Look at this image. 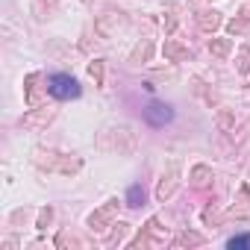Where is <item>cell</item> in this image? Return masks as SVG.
<instances>
[{
    "instance_id": "1",
    "label": "cell",
    "mask_w": 250,
    "mask_h": 250,
    "mask_svg": "<svg viewBox=\"0 0 250 250\" xmlns=\"http://www.w3.org/2000/svg\"><path fill=\"white\" fill-rule=\"evenodd\" d=\"M33 162L47 168V171H62V174H77L83 168V162L77 156H62V153H53V150H36Z\"/></svg>"
},
{
    "instance_id": "2",
    "label": "cell",
    "mask_w": 250,
    "mask_h": 250,
    "mask_svg": "<svg viewBox=\"0 0 250 250\" xmlns=\"http://www.w3.org/2000/svg\"><path fill=\"white\" fill-rule=\"evenodd\" d=\"M47 91L56 100H71V97H80V83L71 74H53L47 80Z\"/></svg>"
},
{
    "instance_id": "3",
    "label": "cell",
    "mask_w": 250,
    "mask_h": 250,
    "mask_svg": "<svg viewBox=\"0 0 250 250\" xmlns=\"http://www.w3.org/2000/svg\"><path fill=\"white\" fill-rule=\"evenodd\" d=\"M174 118V109L168 106V103H159V100H153L147 109H145V121L150 124V127H165V124Z\"/></svg>"
},
{
    "instance_id": "4",
    "label": "cell",
    "mask_w": 250,
    "mask_h": 250,
    "mask_svg": "<svg viewBox=\"0 0 250 250\" xmlns=\"http://www.w3.org/2000/svg\"><path fill=\"white\" fill-rule=\"evenodd\" d=\"M177 186H180V162H171L168 177L162 174V183H159V188H156V197H159V200H168V197L177 191Z\"/></svg>"
},
{
    "instance_id": "5",
    "label": "cell",
    "mask_w": 250,
    "mask_h": 250,
    "mask_svg": "<svg viewBox=\"0 0 250 250\" xmlns=\"http://www.w3.org/2000/svg\"><path fill=\"white\" fill-rule=\"evenodd\" d=\"M115 209H118V200H109V203H106L103 209H97V212H94V215L88 218V227H91V229H97V232H100V229H106L103 224H109V221H112Z\"/></svg>"
},
{
    "instance_id": "6",
    "label": "cell",
    "mask_w": 250,
    "mask_h": 250,
    "mask_svg": "<svg viewBox=\"0 0 250 250\" xmlns=\"http://www.w3.org/2000/svg\"><path fill=\"white\" fill-rule=\"evenodd\" d=\"M53 115H56V112L47 106V109H39V112H30V115H24V121H21V124H24V127H33V130H39V127H44L47 121H53Z\"/></svg>"
},
{
    "instance_id": "7",
    "label": "cell",
    "mask_w": 250,
    "mask_h": 250,
    "mask_svg": "<svg viewBox=\"0 0 250 250\" xmlns=\"http://www.w3.org/2000/svg\"><path fill=\"white\" fill-rule=\"evenodd\" d=\"M165 56H168L171 62H183V59L188 56V47L180 44V42H174V39H168V42H165Z\"/></svg>"
},
{
    "instance_id": "8",
    "label": "cell",
    "mask_w": 250,
    "mask_h": 250,
    "mask_svg": "<svg viewBox=\"0 0 250 250\" xmlns=\"http://www.w3.org/2000/svg\"><path fill=\"white\" fill-rule=\"evenodd\" d=\"M197 24H200V30H206V33H212V30H218L221 27V12H200V18H197Z\"/></svg>"
},
{
    "instance_id": "9",
    "label": "cell",
    "mask_w": 250,
    "mask_h": 250,
    "mask_svg": "<svg viewBox=\"0 0 250 250\" xmlns=\"http://www.w3.org/2000/svg\"><path fill=\"white\" fill-rule=\"evenodd\" d=\"M229 47H232L229 39H212V42H209V53L218 56V59H224V56L229 53Z\"/></svg>"
},
{
    "instance_id": "10",
    "label": "cell",
    "mask_w": 250,
    "mask_h": 250,
    "mask_svg": "<svg viewBox=\"0 0 250 250\" xmlns=\"http://www.w3.org/2000/svg\"><path fill=\"white\" fill-rule=\"evenodd\" d=\"M209 177H212V171H209L206 165H197V168L191 171V180H194V186H197V188H203V186L209 183Z\"/></svg>"
},
{
    "instance_id": "11",
    "label": "cell",
    "mask_w": 250,
    "mask_h": 250,
    "mask_svg": "<svg viewBox=\"0 0 250 250\" xmlns=\"http://www.w3.org/2000/svg\"><path fill=\"white\" fill-rule=\"evenodd\" d=\"M145 203V188L142 186H130L127 191V206H142Z\"/></svg>"
},
{
    "instance_id": "12",
    "label": "cell",
    "mask_w": 250,
    "mask_h": 250,
    "mask_svg": "<svg viewBox=\"0 0 250 250\" xmlns=\"http://www.w3.org/2000/svg\"><path fill=\"white\" fill-rule=\"evenodd\" d=\"M244 30H250V15H247V12H244V18H238V21L229 24V33H232V36H238V33H244Z\"/></svg>"
},
{
    "instance_id": "13",
    "label": "cell",
    "mask_w": 250,
    "mask_h": 250,
    "mask_svg": "<svg viewBox=\"0 0 250 250\" xmlns=\"http://www.w3.org/2000/svg\"><path fill=\"white\" fill-rule=\"evenodd\" d=\"M238 71H241V74L250 71V47H241V50H238Z\"/></svg>"
},
{
    "instance_id": "14",
    "label": "cell",
    "mask_w": 250,
    "mask_h": 250,
    "mask_svg": "<svg viewBox=\"0 0 250 250\" xmlns=\"http://www.w3.org/2000/svg\"><path fill=\"white\" fill-rule=\"evenodd\" d=\"M227 247H229V250H244V247H250V235H238V238H229V241H227Z\"/></svg>"
},
{
    "instance_id": "15",
    "label": "cell",
    "mask_w": 250,
    "mask_h": 250,
    "mask_svg": "<svg viewBox=\"0 0 250 250\" xmlns=\"http://www.w3.org/2000/svg\"><path fill=\"white\" fill-rule=\"evenodd\" d=\"M88 74H91L94 83L100 85V83H103V62H91V65H88Z\"/></svg>"
},
{
    "instance_id": "16",
    "label": "cell",
    "mask_w": 250,
    "mask_h": 250,
    "mask_svg": "<svg viewBox=\"0 0 250 250\" xmlns=\"http://www.w3.org/2000/svg\"><path fill=\"white\" fill-rule=\"evenodd\" d=\"M147 56H150V44L145 42V44H139V47H136V53H133V62H139V59H147Z\"/></svg>"
},
{
    "instance_id": "17",
    "label": "cell",
    "mask_w": 250,
    "mask_h": 250,
    "mask_svg": "<svg viewBox=\"0 0 250 250\" xmlns=\"http://www.w3.org/2000/svg\"><path fill=\"white\" fill-rule=\"evenodd\" d=\"M50 218H53V209H44V212H42V218H39V227L44 229V227L50 224Z\"/></svg>"
}]
</instances>
